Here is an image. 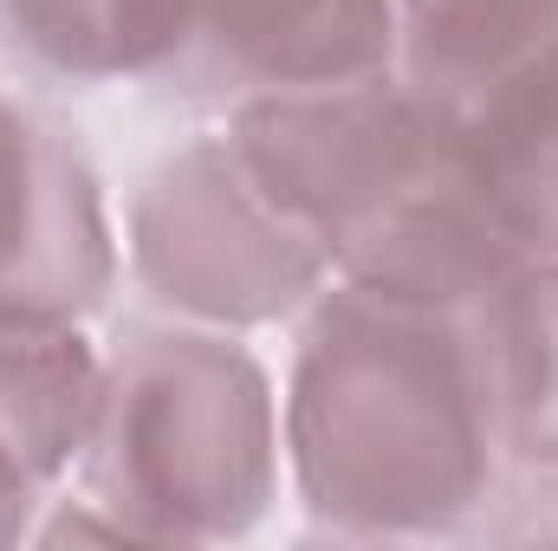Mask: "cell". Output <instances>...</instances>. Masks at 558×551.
I'll return each mask as SVG.
<instances>
[{
  "instance_id": "obj_12",
  "label": "cell",
  "mask_w": 558,
  "mask_h": 551,
  "mask_svg": "<svg viewBox=\"0 0 558 551\" xmlns=\"http://www.w3.org/2000/svg\"><path fill=\"white\" fill-rule=\"evenodd\" d=\"M52 500L46 493H33L7 461H0V546H20V539H33V526H39V513H46Z\"/></svg>"
},
{
  "instance_id": "obj_8",
  "label": "cell",
  "mask_w": 558,
  "mask_h": 551,
  "mask_svg": "<svg viewBox=\"0 0 558 551\" xmlns=\"http://www.w3.org/2000/svg\"><path fill=\"white\" fill-rule=\"evenodd\" d=\"M98 377L105 351L85 338V325L0 318V461L46 500L78 474Z\"/></svg>"
},
{
  "instance_id": "obj_3",
  "label": "cell",
  "mask_w": 558,
  "mask_h": 551,
  "mask_svg": "<svg viewBox=\"0 0 558 551\" xmlns=\"http://www.w3.org/2000/svg\"><path fill=\"white\" fill-rule=\"evenodd\" d=\"M78 493L124 546H234L286 487L279 390L234 331L131 325L105 351Z\"/></svg>"
},
{
  "instance_id": "obj_6",
  "label": "cell",
  "mask_w": 558,
  "mask_h": 551,
  "mask_svg": "<svg viewBox=\"0 0 558 551\" xmlns=\"http://www.w3.org/2000/svg\"><path fill=\"white\" fill-rule=\"evenodd\" d=\"M397 65V0H195L175 85L247 105Z\"/></svg>"
},
{
  "instance_id": "obj_7",
  "label": "cell",
  "mask_w": 558,
  "mask_h": 551,
  "mask_svg": "<svg viewBox=\"0 0 558 551\" xmlns=\"http://www.w3.org/2000/svg\"><path fill=\"white\" fill-rule=\"evenodd\" d=\"M435 131L448 137L513 254L558 260V59L468 98L461 111H441Z\"/></svg>"
},
{
  "instance_id": "obj_2",
  "label": "cell",
  "mask_w": 558,
  "mask_h": 551,
  "mask_svg": "<svg viewBox=\"0 0 558 551\" xmlns=\"http://www.w3.org/2000/svg\"><path fill=\"white\" fill-rule=\"evenodd\" d=\"M221 137L331 254V279L435 311H474L520 267L397 65L351 85L228 105Z\"/></svg>"
},
{
  "instance_id": "obj_9",
  "label": "cell",
  "mask_w": 558,
  "mask_h": 551,
  "mask_svg": "<svg viewBox=\"0 0 558 551\" xmlns=\"http://www.w3.org/2000/svg\"><path fill=\"white\" fill-rule=\"evenodd\" d=\"M468 331L507 467H558V260H520Z\"/></svg>"
},
{
  "instance_id": "obj_5",
  "label": "cell",
  "mask_w": 558,
  "mask_h": 551,
  "mask_svg": "<svg viewBox=\"0 0 558 551\" xmlns=\"http://www.w3.org/2000/svg\"><path fill=\"white\" fill-rule=\"evenodd\" d=\"M118 279L124 241L78 131L0 85V318L92 325Z\"/></svg>"
},
{
  "instance_id": "obj_4",
  "label": "cell",
  "mask_w": 558,
  "mask_h": 551,
  "mask_svg": "<svg viewBox=\"0 0 558 551\" xmlns=\"http://www.w3.org/2000/svg\"><path fill=\"white\" fill-rule=\"evenodd\" d=\"M124 273L156 318L247 338L292 325L331 285V254L247 175L234 143L195 137L137 182Z\"/></svg>"
},
{
  "instance_id": "obj_11",
  "label": "cell",
  "mask_w": 558,
  "mask_h": 551,
  "mask_svg": "<svg viewBox=\"0 0 558 551\" xmlns=\"http://www.w3.org/2000/svg\"><path fill=\"white\" fill-rule=\"evenodd\" d=\"M195 0H0L13 52L65 85L169 78L189 46Z\"/></svg>"
},
{
  "instance_id": "obj_10",
  "label": "cell",
  "mask_w": 558,
  "mask_h": 551,
  "mask_svg": "<svg viewBox=\"0 0 558 551\" xmlns=\"http://www.w3.org/2000/svg\"><path fill=\"white\" fill-rule=\"evenodd\" d=\"M546 59H558V0H397V72L435 118Z\"/></svg>"
},
{
  "instance_id": "obj_1",
  "label": "cell",
  "mask_w": 558,
  "mask_h": 551,
  "mask_svg": "<svg viewBox=\"0 0 558 551\" xmlns=\"http://www.w3.org/2000/svg\"><path fill=\"white\" fill-rule=\"evenodd\" d=\"M279 448L286 487L325 539L428 546L474 532L507 454L468 311L331 279L299 311Z\"/></svg>"
}]
</instances>
